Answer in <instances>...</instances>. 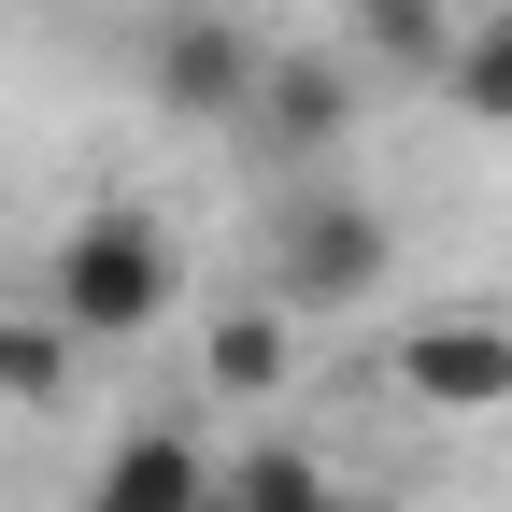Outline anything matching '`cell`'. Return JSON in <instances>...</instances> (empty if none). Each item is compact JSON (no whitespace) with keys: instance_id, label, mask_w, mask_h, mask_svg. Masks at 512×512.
<instances>
[{"instance_id":"cell-6","label":"cell","mask_w":512,"mask_h":512,"mask_svg":"<svg viewBox=\"0 0 512 512\" xmlns=\"http://www.w3.org/2000/svg\"><path fill=\"white\" fill-rule=\"evenodd\" d=\"M200 498H214V456L185 427H128L100 456V484H86V512H200Z\"/></svg>"},{"instance_id":"cell-10","label":"cell","mask_w":512,"mask_h":512,"mask_svg":"<svg viewBox=\"0 0 512 512\" xmlns=\"http://www.w3.org/2000/svg\"><path fill=\"white\" fill-rule=\"evenodd\" d=\"M200 370L228 384V399H271V384L299 370V356H285V313H228V328H214V356H200Z\"/></svg>"},{"instance_id":"cell-3","label":"cell","mask_w":512,"mask_h":512,"mask_svg":"<svg viewBox=\"0 0 512 512\" xmlns=\"http://www.w3.org/2000/svg\"><path fill=\"white\" fill-rule=\"evenodd\" d=\"M384 256H399V242H384V214H370V200H299L271 271H285V299H299V313H356V299L384 285Z\"/></svg>"},{"instance_id":"cell-7","label":"cell","mask_w":512,"mask_h":512,"mask_svg":"<svg viewBox=\"0 0 512 512\" xmlns=\"http://www.w3.org/2000/svg\"><path fill=\"white\" fill-rule=\"evenodd\" d=\"M200 512H342V498H328V470H313L299 441H256L242 470H214V498H200Z\"/></svg>"},{"instance_id":"cell-9","label":"cell","mask_w":512,"mask_h":512,"mask_svg":"<svg viewBox=\"0 0 512 512\" xmlns=\"http://www.w3.org/2000/svg\"><path fill=\"white\" fill-rule=\"evenodd\" d=\"M441 43H456V0H356V57L384 72H441Z\"/></svg>"},{"instance_id":"cell-4","label":"cell","mask_w":512,"mask_h":512,"mask_svg":"<svg viewBox=\"0 0 512 512\" xmlns=\"http://www.w3.org/2000/svg\"><path fill=\"white\" fill-rule=\"evenodd\" d=\"M143 86H157L185 128H228V114H242V86H256V29H242V15H157Z\"/></svg>"},{"instance_id":"cell-5","label":"cell","mask_w":512,"mask_h":512,"mask_svg":"<svg viewBox=\"0 0 512 512\" xmlns=\"http://www.w3.org/2000/svg\"><path fill=\"white\" fill-rule=\"evenodd\" d=\"M399 384L427 413H498L512 399V328L498 313H427V328L399 342Z\"/></svg>"},{"instance_id":"cell-11","label":"cell","mask_w":512,"mask_h":512,"mask_svg":"<svg viewBox=\"0 0 512 512\" xmlns=\"http://www.w3.org/2000/svg\"><path fill=\"white\" fill-rule=\"evenodd\" d=\"M72 384V328L57 313H0V399H57Z\"/></svg>"},{"instance_id":"cell-1","label":"cell","mask_w":512,"mask_h":512,"mask_svg":"<svg viewBox=\"0 0 512 512\" xmlns=\"http://www.w3.org/2000/svg\"><path fill=\"white\" fill-rule=\"evenodd\" d=\"M157 313H171V228L128 214V200L72 214V242H57V328L72 342H143Z\"/></svg>"},{"instance_id":"cell-8","label":"cell","mask_w":512,"mask_h":512,"mask_svg":"<svg viewBox=\"0 0 512 512\" xmlns=\"http://www.w3.org/2000/svg\"><path fill=\"white\" fill-rule=\"evenodd\" d=\"M441 86H456L470 128H512V15H470L456 43H441Z\"/></svg>"},{"instance_id":"cell-2","label":"cell","mask_w":512,"mask_h":512,"mask_svg":"<svg viewBox=\"0 0 512 512\" xmlns=\"http://www.w3.org/2000/svg\"><path fill=\"white\" fill-rule=\"evenodd\" d=\"M242 143L256 157H328L342 128H356V57H328V43H256V86H242Z\"/></svg>"}]
</instances>
